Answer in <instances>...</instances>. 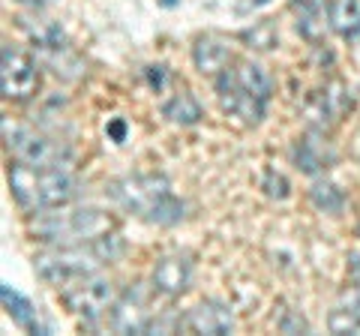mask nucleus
<instances>
[{"mask_svg":"<svg viewBox=\"0 0 360 336\" xmlns=\"http://www.w3.org/2000/svg\"><path fill=\"white\" fill-rule=\"evenodd\" d=\"M9 189L18 207H25L27 214H45L54 207H70L82 193V183L66 168H37L15 162L9 165Z\"/></svg>","mask_w":360,"mask_h":336,"instance_id":"obj_4","label":"nucleus"},{"mask_svg":"<svg viewBox=\"0 0 360 336\" xmlns=\"http://www.w3.org/2000/svg\"><path fill=\"white\" fill-rule=\"evenodd\" d=\"M276 328H279V333H309V324H307V318L297 316L295 309H285L283 316L276 318Z\"/></svg>","mask_w":360,"mask_h":336,"instance_id":"obj_23","label":"nucleus"},{"mask_svg":"<svg viewBox=\"0 0 360 336\" xmlns=\"http://www.w3.org/2000/svg\"><path fill=\"white\" fill-rule=\"evenodd\" d=\"M348 105H352V96H348L345 84L330 82L321 93L312 96L309 115H312V120H319L321 127H324V123H336V120H340L345 111H348Z\"/></svg>","mask_w":360,"mask_h":336,"instance_id":"obj_15","label":"nucleus"},{"mask_svg":"<svg viewBox=\"0 0 360 336\" xmlns=\"http://www.w3.org/2000/svg\"><path fill=\"white\" fill-rule=\"evenodd\" d=\"M333 160H336V153L330 148V141L324 138V132H319V129L307 132V136L297 138V144H295V162L300 172H307V174H321L324 168H330Z\"/></svg>","mask_w":360,"mask_h":336,"instance_id":"obj_13","label":"nucleus"},{"mask_svg":"<svg viewBox=\"0 0 360 336\" xmlns=\"http://www.w3.org/2000/svg\"><path fill=\"white\" fill-rule=\"evenodd\" d=\"M193 273L195 271H193L189 255H180V252L162 255L150 273V285H153V291H160L165 297H180L193 285Z\"/></svg>","mask_w":360,"mask_h":336,"instance_id":"obj_11","label":"nucleus"},{"mask_svg":"<svg viewBox=\"0 0 360 336\" xmlns=\"http://www.w3.org/2000/svg\"><path fill=\"white\" fill-rule=\"evenodd\" d=\"M0 295H4V306L6 312L13 316V321L18 328H27V330H39V321H37V309L27 297H21L13 285H4L0 288Z\"/></svg>","mask_w":360,"mask_h":336,"instance_id":"obj_20","label":"nucleus"},{"mask_svg":"<svg viewBox=\"0 0 360 336\" xmlns=\"http://www.w3.org/2000/svg\"><path fill=\"white\" fill-rule=\"evenodd\" d=\"M219 105L246 127L262 123L267 115V103L274 96V78L252 60H234L229 70L217 75Z\"/></svg>","mask_w":360,"mask_h":336,"instance_id":"obj_3","label":"nucleus"},{"mask_svg":"<svg viewBox=\"0 0 360 336\" xmlns=\"http://www.w3.org/2000/svg\"><path fill=\"white\" fill-rule=\"evenodd\" d=\"M60 297H63V304L72 316L84 318L87 324H94L99 318H105L111 312V306L117 304L120 288L105 276L90 273L84 279H78V283L60 288Z\"/></svg>","mask_w":360,"mask_h":336,"instance_id":"obj_7","label":"nucleus"},{"mask_svg":"<svg viewBox=\"0 0 360 336\" xmlns=\"http://www.w3.org/2000/svg\"><path fill=\"white\" fill-rule=\"evenodd\" d=\"M4 138L6 150L15 156V162H27L37 168H66L72 162V150L63 141L30 127H21V123L4 120Z\"/></svg>","mask_w":360,"mask_h":336,"instance_id":"obj_6","label":"nucleus"},{"mask_svg":"<svg viewBox=\"0 0 360 336\" xmlns=\"http://www.w3.org/2000/svg\"><path fill=\"white\" fill-rule=\"evenodd\" d=\"M153 309L148 304V295L141 288H127L120 291L117 304L108 312V324L117 333H150L153 324Z\"/></svg>","mask_w":360,"mask_h":336,"instance_id":"obj_10","label":"nucleus"},{"mask_svg":"<svg viewBox=\"0 0 360 336\" xmlns=\"http://www.w3.org/2000/svg\"><path fill=\"white\" fill-rule=\"evenodd\" d=\"M30 231L45 243H84L94 240L99 234L111 231V219L96 207H78V210H45L37 214V219L30 222Z\"/></svg>","mask_w":360,"mask_h":336,"instance_id":"obj_5","label":"nucleus"},{"mask_svg":"<svg viewBox=\"0 0 360 336\" xmlns=\"http://www.w3.org/2000/svg\"><path fill=\"white\" fill-rule=\"evenodd\" d=\"M184 330L205 333V336H225L234 330V312L219 300H201L184 316Z\"/></svg>","mask_w":360,"mask_h":336,"instance_id":"obj_12","label":"nucleus"},{"mask_svg":"<svg viewBox=\"0 0 360 336\" xmlns=\"http://www.w3.org/2000/svg\"><path fill=\"white\" fill-rule=\"evenodd\" d=\"M108 136L115 138V141H123V136H127V123H123L120 117L111 120V123H108Z\"/></svg>","mask_w":360,"mask_h":336,"instance_id":"obj_25","label":"nucleus"},{"mask_svg":"<svg viewBox=\"0 0 360 336\" xmlns=\"http://www.w3.org/2000/svg\"><path fill=\"white\" fill-rule=\"evenodd\" d=\"M246 39H252L255 49H274L276 46V33L270 25H258L252 33H246Z\"/></svg>","mask_w":360,"mask_h":336,"instance_id":"obj_24","label":"nucleus"},{"mask_svg":"<svg viewBox=\"0 0 360 336\" xmlns=\"http://www.w3.org/2000/svg\"><path fill=\"white\" fill-rule=\"evenodd\" d=\"M262 189H264V195H267V198H276V201H285V198H288V193H291L288 181H285V177L279 174V172H267V174H264Z\"/></svg>","mask_w":360,"mask_h":336,"instance_id":"obj_22","label":"nucleus"},{"mask_svg":"<svg viewBox=\"0 0 360 336\" xmlns=\"http://www.w3.org/2000/svg\"><path fill=\"white\" fill-rule=\"evenodd\" d=\"M33 46H37V60L49 66L58 78H70V82L82 78L84 66L58 25H42L39 30H33Z\"/></svg>","mask_w":360,"mask_h":336,"instance_id":"obj_9","label":"nucleus"},{"mask_svg":"<svg viewBox=\"0 0 360 336\" xmlns=\"http://www.w3.org/2000/svg\"><path fill=\"white\" fill-rule=\"evenodd\" d=\"M328 21L342 39L360 37V0H333L328 6Z\"/></svg>","mask_w":360,"mask_h":336,"instance_id":"obj_18","label":"nucleus"},{"mask_svg":"<svg viewBox=\"0 0 360 336\" xmlns=\"http://www.w3.org/2000/svg\"><path fill=\"white\" fill-rule=\"evenodd\" d=\"M348 276H352V283L360 288V255H354L352 264H348Z\"/></svg>","mask_w":360,"mask_h":336,"instance_id":"obj_26","label":"nucleus"},{"mask_svg":"<svg viewBox=\"0 0 360 336\" xmlns=\"http://www.w3.org/2000/svg\"><path fill=\"white\" fill-rule=\"evenodd\" d=\"M0 91L13 103H27L39 93V60L15 46L0 49Z\"/></svg>","mask_w":360,"mask_h":336,"instance_id":"obj_8","label":"nucleus"},{"mask_svg":"<svg viewBox=\"0 0 360 336\" xmlns=\"http://www.w3.org/2000/svg\"><path fill=\"white\" fill-rule=\"evenodd\" d=\"M330 333H357L360 336V288L354 285L340 297V304L328 316Z\"/></svg>","mask_w":360,"mask_h":336,"instance_id":"obj_17","label":"nucleus"},{"mask_svg":"<svg viewBox=\"0 0 360 336\" xmlns=\"http://www.w3.org/2000/svg\"><path fill=\"white\" fill-rule=\"evenodd\" d=\"M193 63H195V70L201 75H213L217 78L222 70H229V66L234 63L231 58V49H229V42L219 39V37H201L195 39V46H193Z\"/></svg>","mask_w":360,"mask_h":336,"instance_id":"obj_14","label":"nucleus"},{"mask_svg":"<svg viewBox=\"0 0 360 336\" xmlns=\"http://www.w3.org/2000/svg\"><path fill=\"white\" fill-rule=\"evenodd\" d=\"M162 117L168 123H177V127H195V123L205 117V111H201V103L193 93L180 91L168 99V103H162Z\"/></svg>","mask_w":360,"mask_h":336,"instance_id":"obj_19","label":"nucleus"},{"mask_svg":"<svg viewBox=\"0 0 360 336\" xmlns=\"http://www.w3.org/2000/svg\"><path fill=\"white\" fill-rule=\"evenodd\" d=\"M111 201L153 226H177L184 219V201L174 195L172 181L165 174H127L108 183Z\"/></svg>","mask_w":360,"mask_h":336,"instance_id":"obj_2","label":"nucleus"},{"mask_svg":"<svg viewBox=\"0 0 360 336\" xmlns=\"http://www.w3.org/2000/svg\"><path fill=\"white\" fill-rule=\"evenodd\" d=\"M309 198H312V205H315V207L324 210V214H340V210L345 207V195H342V189H340V186H333L330 181H319V183H312Z\"/></svg>","mask_w":360,"mask_h":336,"instance_id":"obj_21","label":"nucleus"},{"mask_svg":"<svg viewBox=\"0 0 360 336\" xmlns=\"http://www.w3.org/2000/svg\"><path fill=\"white\" fill-rule=\"evenodd\" d=\"M123 255V240L117 231H105L84 243H58L49 252L33 259V271L42 283L54 288H66L90 273H99L105 264L117 261Z\"/></svg>","mask_w":360,"mask_h":336,"instance_id":"obj_1","label":"nucleus"},{"mask_svg":"<svg viewBox=\"0 0 360 336\" xmlns=\"http://www.w3.org/2000/svg\"><path fill=\"white\" fill-rule=\"evenodd\" d=\"M18 4H21V6H33V9H37V6H45V4H51V0H18Z\"/></svg>","mask_w":360,"mask_h":336,"instance_id":"obj_27","label":"nucleus"},{"mask_svg":"<svg viewBox=\"0 0 360 336\" xmlns=\"http://www.w3.org/2000/svg\"><path fill=\"white\" fill-rule=\"evenodd\" d=\"M291 9H295V15H297L300 37L309 39V42H321L324 39V30L330 27L324 0H291Z\"/></svg>","mask_w":360,"mask_h":336,"instance_id":"obj_16","label":"nucleus"}]
</instances>
